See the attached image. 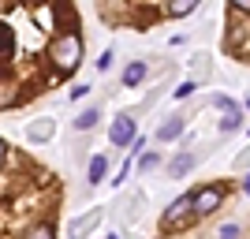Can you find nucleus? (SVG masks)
<instances>
[{"label": "nucleus", "mask_w": 250, "mask_h": 239, "mask_svg": "<svg viewBox=\"0 0 250 239\" xmlns=\"http://www.w3.org/2000/svg\"><path fill=\"white\" fill-rule=\"evenodd\" d=\"M146 71H149V67L142 60L127 64V67H124V86H142V83H146Z\"/></svg>", "instance_id": "obj_9"}, {"label": "nucleus", "mask_w": 250, "mask_h": 239, "mask_svg": "<svg viewBox=\"0 0 250 239\" xmlns=\"http://www.w3.org/2000/svg\"><path fill=\"white\" fill-rule=\"evenodd\" d=\"M108 64H112V49H104V52H101V60H97V67H101V71H108Z\"/></svg>", "instance_id": "obj_19"}, {"label": "nucleus", "mask_w": 250, "mask_h": 239, "mask_svg": "<svg viewBox=\"0 0 250 239\" xmlns=\"http://www.w3.org/2000/svg\"><path fill=\"white\" fill-rule=\"evenodd\" d=\"M235 11H239V15H250V0H235Z\"/></svg>", "instance_id": "obj_21"}, {"label": "nucleus", "mask_w": 250, "mask_h": 239, "mask_svg": "<svg viewBox=\"0 0 250 239\" xmlns=\"http://www.w3.org/2000/svg\"><path fill=\"white\" fill-rule=\"evenodd\" d=\"M97 220H101V213H97V209H94V213H86V217H79V220L71 224V239H83V236H90V232L97 228Z\"/></svg>", "instance_id": "obj_7"}, {"label": "nucleus", "mask_w": 250, "mask_h": 239, "mask_svg": "<svg viewBox=\"0 0 250 239\" xmlns=\"http://www.w3.org/2000/svg\"><path fill=\"white\" fill-rule=\"evenodd\" d=\"M52 131H56V124H52L49 116H42V120H34V124L26 127V142H49Z\"/></svg>", "instance_id": "obj_5"}, {"label": "nucleus", "mask_w": 250, "mask_h": 239, "mask_svg": "<svg viewBox=\"0 0 250 239\" xmlns=\"http://www.w3.org/2000/svg\"><path fill=\"white\" fill-rule=\"evenodd\" d=\"M108 239H120V236H116V232H112V236H108Z\"/></svg>", "instance_id": "obj_24"}, {"label": "nucleus", "mask_w": 250, "mask_h": 239, "mask_svg": "<svg viewBox=\"0 0 250 239\" xmlns=\"http://www.w3.org/2000/svg\"><path fill=\"white\" fill-rule=\"evenodd\" d=\"M86 94H90V86H75L67 97H71V101H79V97H86Z\"/></svg>", "instance_id": "obj_20"}, {"label": "nucleus", "mask_w": 250, "mask_h": 239, "mask_svg": "<svg viewBox=\"0 0 250 239\" xmlns=\"http://www.w3.org/2000/svg\"><path fill=\"white\" fill-rule=\"evenodd\" d=\"M157 165H161V157H157V153H142V157H138V168H142V172H153Z\"/></svg>", "instance_id": "obj_15"}, {"label": "nucleus", "mask_w": 250, "mask_h": 239, "mask_svg": "<svg viewBox=\"0 0 250 239\" xmlns=\"http://www.w3.org/2000/svg\"><path fill=\"white\" fill-rule=\"evenodd\" d=\"M104 172H108V157H104V153H94V157H90V168H86V183H90V187H97V183L104 179Z\"/></svg>", "instance_id": "obj_6"}, {"label": "nucleus", "mask_w": 250, "mask_h": 239, "mask_svg": "<svg viewBox=\"0 0 250 239\" xmlns=\"http://www.w3.org/2000/svg\"><path fill=\"white\" fill-rule=\"evenodd\" d=\"M22 239H56V228H52L49 220H42V224H34V228L26 232Z\"/></svg>", "instance_id": "obj_13"}, {"label": "nucleus", "mask_w": 250, "mask_h": 239, "mask_svg": "<svg viewBox=\"0 0 250 239\" xmlns=\"http://www.w3.org/2000/svg\"><path fill=\"white\" fill-rule=\"evenodd\" d=\"M190 206H194V191H190V195H179L176 202L165 209V217H161V228L172 232V228H183V224H190V220H194Z\"/></svg>", "instance_id": "obj_2"}, {"label": "nucleus", "mask_w": 250, "mask_h": 239, "mask_svg": "<svg viewBox=\"0 0 250 239\" xmlns=\"http://www.w3.org/2000/svg\"><path fill=\"white\" fill-rule=\"evenodd\" d=\"M4 161H8V146H4V138H0V168H4Z\"/></svg>", "instance_id": "obj_22"}, {"label": "nucleus", "mask_w": 250, "mask_h": 239, "mask_svg": "<svg viewBox=\"0 0 250 239\" xmlns=\"http://www.w3.org/2000/svg\"><path fill=\"white\" fill-rule=\"evenodd\" d=\"M190 94H194V83H179V86H176V97H179V101H183V97H190Z\"/></svg>", "instance_id": "obj_18"}, {"label": "nucleus", "mask_w": 250, "mask_h": 239, "mask_svg": "<svg viewBox=\"0 0 250 239\" xmlns=\"http://www.w3.org/2000/svg\"><path fill=\"white\" fill-rule=\"evenodd\" d=\"M220 239H239V224H224V228H220Z\"/></svg>", "instance_id": "obj_17"}, {"label": "nucleus", "mask_w": 250, "mask_h": 239, "mask_svg": "<svg viewBox=\"0 0 250 239\" xmlns=\"http://www.w3.org/2000/svg\"><path fill=\"white\" fill-rule=\"evenodd\" d=\"M97 120H101V109H94V105H90V109H86V112H79V116H75V131H90V127H94L97 124Z\"/></svg>", "instance_id": "obj_10"}, {"label": "nucleus", "mask_w": 250, "mask_h": 239, "mask_svg": "<svg viewBox=\"0 0 250 239\" xmlns=\"http://www.w3.org/2000/svg\"><path fill=\"white\" fill-rule=\"evenodd\" d=\"M190 168H194V153H179V157H172L168 172H172V176H187Z\"/></svg>", "instance_id": "obj_11"}, {"label": "nucleus", "mask_w": 250, "mask_h": 239, "mask_svg": "<svg viewBox=\"0 0 250 239\" xmlns=\"http://www.w3.org/2000/svg\"><path fill=\"white\" fill-rule=\"evenodd\" d=\"M239 127H243V109H239V112H224V116H220V131H224V135L239 131Z\"/></svg>", "instance_id": "obj_12"}, {"label": "nucleus", "mask_w": 250, "mask_h": 239, "mask_svg": "<svg viewBox=\"0 0 250 239\" xmlns=\"http://www.w3.org/2000/svg\"><path fill=\"white\" fill-rule=\"evenodd\" d=\"M243 191H247V195H250V176H247V179H243Z\"/></svg>", "instance_id": "obj_23"}, {"label": "nucleus", "mask_w": 250, "mask_h": 239, "mask_svg": "<svg viewBox=\"0 0 250 239\" xmlns=\"http://www.w3.org/2000/svg\"><path fill=\"white\" fill-rule=\"evenodd\" d=\"M213 105H217L220 112H239V105L231 101V97H224V94H217V97H213Z\"/></svg>", "instance_id": "obj_14"}, {"label": "nucleus", "mask_w": 250, "mask_h": 239, "mask_svg": "<svg viewBox=\"0 0 250 239\" xmlns=\"http://www.w3.org/2000/svg\"><path fill=\"white\" fill-rule=\"evenodd\" d=\"M220 202H224V187H198L194 191V206L190 213L194 217H209V213H217Z\"/></svg>", "instance_id": "obj_4"}, {"label": "nucleus", "mask_w": 250, "mask_h": 239, "mask_svg": "<svg viewBox=\"0 0 250 239\" xmlns=\"http://www.w3.org/2000/svg\"><path fill=\"white\" fill-rule=\"evenodd\" d=\"M179 135H183V120L179 116H172V120H165V124L157 127V142H172Z\"/></svg>", "instance_id": "obj_8"}, {"label": "nucleus", "mask_w": 250, "mask_h": 239, "mask_svg": "<svg viewBox=\"0 0 250 239\" xmlns=\"http://www.w3.org/2000/svg\"><path fill=\"white\" fill-rule=\"evenodd\" d=\"M190 11H194V0H179V4L168 8V15H190Z\"/></svg>", "instance_id": "obj_16"}, {"label": "nucleus", "mask_w": 250, "mask_h": 239, "mask_svg": "<svg viewBox=\"0 0 250 239\" xmlns=\"http://www.w3.org/2000/svg\"><path fill=\"white\" fill-rule=\"evenodd\" d=\"M49 60L56 64V79H63V75H71L79 64H83V38H79V30H63L52 38L49 45Z\"/></svg>", "instance_id": "obj_1"}, {"label": "nucleus", "mask_w": 250, "mask_h": 239, "mask_svg": "<svg viewBox=\"0 0 250 239\" xmlns=\"http://www.w3.org/2000/svg\"><path fill=\"white\" fill-rule=\"evenodd\" d=\"M135 138H138L135 116H131V112H120V116L112 120V127H108V142L120 150V146H135Z\"/></svg>", "instance_id": "obj_3"}]
</instances>
